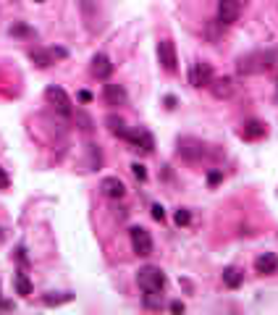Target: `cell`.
<instances>
[{
	"label": "cell",
	"instance_id": "9c48e42d",
	"mask_svg": "<svg viewBox=\"0 0 278 315\" xmlns=\"http://www.w3.org/2000/svg\"><path fill=\"white\" fill-rule=\"evenodd\" d=\"M68 50L66 48H48V50H32L29 58L34 61V66H40V68H48L50 63H55L58 58H66Z\"/></svg>",
	"mask_w": 278,
	"mask_h": 315
},
{
	"label": "cell",
	"instance_id": "4fadbf2b",
	"mask_svg": "<svg viewBox=\"0 0 278 315\" xmlns=\"http://www.w3.org/2000/svg\"><path fill=\"white\" fill-rule=\"evenodd\" d=\"M254 271H257L260 276H270L278 271V255L275 252H262L254 258Z\"/></svg>",
	"mask_w": 278,
	"mask_h": 315
},
{
	"label": "cell",
	"instance_id": "d4e9b609",
	"mask_svg": "<svg viewBox=\"0 0 278 315\" xmlns=\"http://www.w3.org/2000/svg\"><path fill=\"white\" fill-rule=\"evenodd\" d=\"M221 179H223V171H210V173H207V184H210V186H215V184H221Z\"/></svg>",
	"mask_w": 278,
	"mask_h": 315
},
{
	"label": "cell",
	"instance_id": "7c38bea8",
	"mask_svg": "<svg viewBox=\"0 0 278 315\" xmlns=\"http://www.w3.org/2000/svg\"><path fill=\"white\" fill-rule=\"evenodd\" d=\"M100 189H102L105 197H110V200H121V197L126 194V184L118 176H105L100 181Z\"/></svg>",
	"mask_w": 278,
	"mask_h": 315
},
{
	"label": "cell",
	"instance_id": "277c9868",
	"mask_svg": "<svg viewBox=\"0 0 278 315\" xmlns=\"http://www.w3.org/2000/svg\"><path fill=\"white\" fill-rule=\"evenodd\" d=\"M45 97H48V102H50L61 116H71V97L66 95V89H63V87L50 84L48 89H45Z\"/></svg>",
	"mask_w": 278,
	"mask_h": 315
},
{
	"label": "cell",
	"instance_id": "44dd1931",
	"mask_svg": "<svg viewBox=\"0 0 278 315\" xmlns=\"http://www.w3.org/2000/svg\"><path fill=\"white\" fill-rule=\"evenodd\" d=\"M8 32L16 34V37H34V29H29V27H24V24H14Z\"/></svg>",
	"mask_w": 278,
	"mask_h": 315
},
{
	"label": "cell",
	"instance_id": "f1b7e54d",
	"mask_svg": "<svg viewBox=\"0 0 278 315\" xmlns=\"http://www.w3.org/2000/svg\"><path fill=\"white\" fill-rule=\"evenodd\" d=\"M79 100H82V102H89V100H92V95H89L87 89H82V92H79Z\"/></svg>",
	"mask_w": 278,
	"mask_h": 315
},
{
	"label": "cell",
	"instance_id": "4316f807",
	"mask_svg": "<svg viewBox=\"0 0 278 315\" xmlns=\"http://www.w3.org/2000/svg\"><path fill=\"white\" fill-rule=\"evenodd\" d=\"M153 218H155V221H163V218H166L163 205H153Z\"/></svg>",
	"mask_w": 278,
	"mask_h": 315
},
{
	"label": "cell",
	"instance_id": "83f0119b",
	"mask_svg": "<svg viewBox=\"0 0 278 315\" xmlns=\"http://www.w3.org/2000/svg\"><path fill=\"white\" fill-rule=\"evenodd\" d=\"M168 310H171V312H184V302H179V299H176V302H171Z\"/></svg>",
	"mask_w": 278,
	"mask_h": 315
},
{
	"label": "cell",
	"instance_id": "ac0fdd59",
	"mask_svg": "<svg viewBox=\"0 0 278 315\" xmlns=\"http://www.w3.org/2000/svg\"><path fill=\"white\" fill-rule=\"evenodd\" d=\"M241 281H244V273H241L239 268H234V265L223 268V284H226L228 289H239Z\"/></svg>",
	"mask_w": 278,
	"mask_h": 315
},
{
	"label": "cell",
	"instance_id": "cb8c5ba5",
	"mask_svg": "<svg viewBox=\"0 0 278 315\" xmlns=\"http://www.w3.org/2000/svg\"><path fill=\"white\" fill-rule=\"evenodd\" d=\"M131 173H134L139 181H147V168L142 166V163H134V166H131Z\"/></svg>",
	"mask_w": 278,
	"mask_h": 315
},
{
	"label": "cell",
	"instance_id": "603a6c76",
	"mask_svg": "<svg viewBox=\"0 0 278 315\" xmlns=\"http://www.w3.org/2000/svg\"><path fill=\"white\" fill-rule=\"evenodd\" d=\"M74 294H63V297H53V294H48V297H42V302L45 305H63V302H68Z\"/></svg>",
	"mask_w": 278,
	"mask_h": 315
},
{
	"label": "cell",
	"instance_id": "f546056e",
	"mask_svg": "<svg viewBox=\"0 0 278 315\" xmlns=\"http://www.w3.org/2000/svg\"><path fill=\"white\" fill-rule=\"evenodd\" d=\"M166 105H168V108H176V97L168 95V97H166Z\"/></svg>",
	"mask_w": 278,
	"mask_h": 315
},
{
	"label": "cell",
	"instance_id": "4dcf8cb0",
	"mask_svg": "<svg viewBox=\"0 0 278 315\" xmlns=\"http://www.w3.org/2000/svg\"><path fill=\"white\" fill-rule=\"evenodd\" d=\"M0 302H3V294H0Z\"/></svg>",
	"mask_w": 278,
	"mask_h": 315
},
{
	"label": "cell",
	"instance_id": "5bb4252c",
	"mask_svg": "<svg viewBox=\"0 0 278 315\" xmlns=\"http://www.w3.org/2000/svg\"><path fill=\"white\" fill-rule=\"evenodd\" d=\"M92 76H97V79H108L110 74H113V63H110V58L108 55H102V53H97V55H92Z\"/></svg>",
	"mask_w": 278,
	"mask_h": 315
},
{
	"label": "cell",
	"instance_id": "30bf717a",
	"mask_svg": "<svg viewBox=\"0 0 278 315\" xmlns=\"http://www.w3.org/2000/svg\"><path fill=\"white\" fill-rule=\"evenodd\" d=\"M210 92H213V97H218V100H226V97H231L236 92V81L231 79V76H213V81L210 84Z\"/></svg>",
	"mask_w": 278,
	"mask_h": 315
},
{
	"label": "cell",
	"instance_id": "6da1fadb",
	"mask_svg": "<svg viewBox=\"0 0 278 315\" xmlns=\"http://www.w3.org/2000/svg\"><path fill=\"white\" fill-rule=\"evenodd\" d=\"M273 63H275V53L257 50V53L241 55L239 61H236V68H239V74L252 76V74H262V71H268V68H273Z\"/></svg>",
	"mask_w": 278,
	"mask_h": 315
},
{
	"label": "cell",
	"instance_id": "1f68e13d",
	"mask_svg": "<svg viewBox=\"0 0 278 315\" xmlns=\"http://www.w3.org/2000/svg\"><path fill=\"white\" fill-rule=\"evenodd\" d=\"M37 3H42V0H37Z\"/></svg>",
	"mask_w": 278,
	"mask_h": 315
},
{
	"label": "cell",
	"instance_id": "9a60e30c",
	"mask_svg": "<svg viewBox=\"0 0 278 315\" xmlns=\"http://www.w3.org/2000/svg\"><path fill=\"white\" fill-rule=\"evenodd\" d=\"M265 134H268V126H265L262 121H257V119L244 121V124H241V129H239V137H241V139H260V137H265Z\"/></svg>",
	"mask_w": 278,
	"mask_h": 315
},
{
	"label": "cell",
	"instance_id": "484cf974",
	"mask_svg": "<svg viewBox=\"0 0 278 315\" xmlns=\"http://www.w3.org/2000/svg\"><path fill=\"white\" fill-rule=\"evenodd\" d=\"M8 186H11V179H8V173H6V168H0V189H8Z\"/></svg>",
	"mask_w": 278,
	"mask_h": 315
},
{
	"label": "cell",
	"instance_id": "ba28073f",
	"mask_svg": "<svg viewBox=\"0 0 278 315\" xmlns=\"http://www.w3.org/2000/svg\"><path fill=\"white\" fill-rule=\"evenodd\" d=\"M241 14V3L239 0H218V24L228 27L234 24Z\"/></svg>",
	"mask_w": 278,
	"mask_h": 315
},
{
	"label": "cell",
	"instance_id": "7402d4cb",
	"mask_svg": "<svg viewBox=\"0 0 278 315\" xmlns=\"http://www.w3.org/2000/svg\"><path fill=\"white\" fill-rule=\"evenodd\" d=\"M173 221H176V226H187L189 221H192V216H189V210H176V216H173Z\"/></svg>",
	"mask_w": 278,
	"mask_h": 315
},
{
	"label": "cell",
	"instance_id": "2e32d148",
	"mask_svg": "<svg viewBox=\"0 0 278 315\" xmlns=\"http://www.w3.org/2000/svg\"><path fill=\"white\" fill-rule=\"evenodd\" d=\"M102 95H105V102L108 105H113V108H118V105H126V89L121 87V84H105V92H102Z\"/></svg>",
	"mask_w": 278,
	"mask_h": 315
},
{
	"label": "cell",
	"instance_id": "5b68a950",
	"mask_svg": "<svg viewBox=\"0 0 278 315\" xmlns=\"http://www.w3.org/2000/svg\"><path fill=\"white\" fill-rule=\"evenodd\" d=\"M126 142H129L131 147H136V150H142V153H153V150H155V139H153V134H150L145 126H134V129H129Z\"/></svg>",
	"mask_w": 278,
	"mask_h": 315
},
{
	"label": "cell",
	"instance_id": "52a82bcc",
	"mask_svg": "<svg viewBox=\"0 0 278 315\" xmlns=\"http://www.w3.org/2000/svg\"><path fill=\"white\" fill-rule=\"evenodd\" d=\"M179 155L187 158V160H202L207 155V147L200 142V139L184 137V139H179Z\"/></svg>",
	"mask_w": 278,
	"mask_h": 315
},
{
	"label": "cell",
	"instance_id": "3957f363",
	"mask_svg": "<svg viewBox=\"0 0 278 315\" xmlns=\"http://www.w3.org/2000/svg\"><path fill=\"white\" fill-rule=\"evenodd\" d=\"M131 237V250L139 255V258H147V255H153V237H150V231L142 229V226H134L129 231Z\"/></svg>",
	"mask_w": 278,
	"mask_h": 315
},
{
	"label": "cell",
	"instance_id": "ffe728a7",
	"mask_svg": "<svg viewBox=\"0 0 278 315\" xmlns=\"http://www.w3.org/2000/svg\"><path fill=\"white\" fill-rule=\"evenodd\" d=\"M145 307H163V294H150V291H145Z\"/></svg>",
	"mask_w": 278,
	"mask_h": 315
},
{
	"label": "cell",
	"instance_id": "d6a6232c",
	"mask_svg": "<svg viewBox=\"0 0 278 315\" xmlns=\"http://www.w3.org/2000/svg\"><path fill=\"white\" fill-rule=\"evenodd\" d=\"M0 237H3V234H0Z\"/></svg>",
	"mask_w": 278,
	"mask_h": 315
},
{
	"label": "cell",
	"instance_id": "7a4b0ae2",
	"mask_svg": "<svg viewBox=\"0 0 278 315\" xmlns=\"http://www.w3.org/2000/svg\"><path fill=\"white\" fill-rule=\"evenodd\" d=\"M136 284H139L142 291H150V294H163L168 278L158 265H142L136 271Z\"/></svg>",
	"mask_w": 278,
	"mask_h": 315
},
{
	"label": "cell",
	"instance_id": "8fae6325",
	"mask_svg": "<svg viewBox=\"0 0 278 315\" xmlns=\"http://www.w3.org/2000/svg\"><path fill=\"white\" fill-rule=\"evenodd\" d=\"M189 81H192V87H207L213 81V66L205 61H197L189 71Z\"/></svg>",
	"mask_w": 278,
	"mask_h": 315
},
{
	"label": "cell",
	"instance_id": "8992f818",
	"mask_svg": "<svg viewBox=\"0 0 278 315\" xmlns=\"http://www.w3.org/2000/svg\"><path fill=\"white\" fill-rule=\"evenodd\" d=\"M158 61H160V66H163L168 74L176 71L179 58H176V45H173V40H160L158 42Z\"/></svg>",
	"mask_w": 278,
	"mask_h": 315
},
{
	"label": "cell",
	"instance_id": "d6986e66",
	"mask_svg": "<svg viewBox=\"0 0 278 315\" xmlns=\"http://www.w3.org/2000/svg\"><path fill=\"white\" fill-rule=\"evenodd\" d=\"M16 291H19L21 297H29L32 294V281H29V276L24 271L16 273Z\"/></svg>",
	"mask_w": 278,
	"mask_h": 315
},
{
	"label": "cell",
	"instance_id": "836d02e7",
	"mask_svg": "<svg viewBox=\"0 0 278 315\" xmlns=\"http://www.w3.org/2000/svg\"><path fill=\"white\" fill-rule=\"evenodd\" d=\"M275 97H278V95H275Z\"/></svg>",
	"mask_w": 278,
	"mask_h": 315
},
{
	"label": "cell",
	"instance_id": "e0dca14e",
	"mask_svg": "<svg viewBox=\"0 0 278 315\" xmlns=\"http://www.w3.org/2000/svg\"><path fill=\"white\" fill-rule=\"evenodd\" d=\"M105 126L110 129V134L118 137V139H126V134H129V126H126V121L121 119V116H115V113H110L108 119H105Z\"/></svg>",
	"mask_w": 278,
	"mask_h": 315
}]
</instances>
